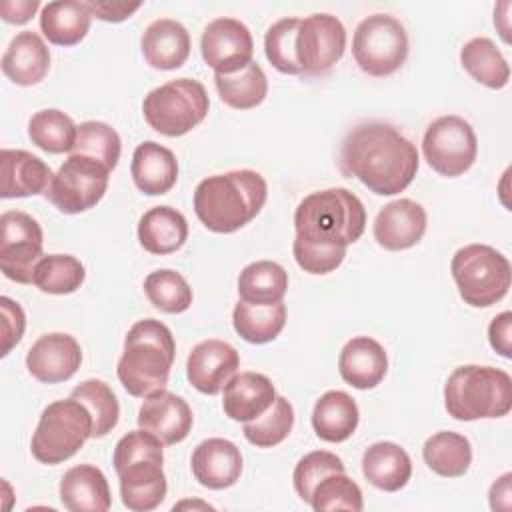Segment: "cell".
<instances>
[{
	"label": "cell",
	"instance_id": "obj_43",
	"mask_svg": "<svg viewBox=\"0 0 512 512\" xmlns=\"http://www.w3.org/2000/svg\"><path fill=\"white\" fill-rule=\"evenodd\" d=\"M310 506L316 512H328V510L360 512L364 508L362 490L350 476H346V472H332L316 484L310 498Z\"/></svg>",
	"mask_w": 512,
	"mask_h": 512
},
{
	"label": "cell",
	"instance_id": "obj_26",
	"mask_svg": "<svg viewBox=\"0 0 512 512\" xmlns=\"http://www.w3.org/2000/svg\"><path fill=\"white\" fill-rule=\"evenodd\" d=\"M130 174L140 192L146 196H162L178 180V162L172 150L166 146L146 140L136 146L132 154Z\"/></svg>",
	"mask_w": 512,
	"mask_h": 512
},
{
	"label": "cell",
	"instance_id": "obj_10",
	"mask_svg": "<svg viewBox=\"0 0 512 512\" xmlns=\"http://www.w3.org/2000/svg\"><path fill=\"white\" fill-rule=\"evenodd\" d=\"M110 170L94 158L70 154L54 174L46 200L62 214H80L94 208L108 190Z\"/></svg>",
	"mask_w": 512,
	"mask_h": 512
},
{
	"label": "cell",
	"instance_id": "obj_1",
	"mask_svg": "<svg viewBox=\"0 0 512 512\" xmlns=\"http://www.w3.org/2000/svg\"><path fill=\"white\" fill-rule=\"evenodd\" d=\"M418 150L394 126L364 122L354 126L340 146V168L378 196H394L410 186L418 172Z\"/></svg>",
	"mask_w": 512,
	"mask_h": 512
},
{
	"label": "cell",
	"instance_id": "obj_34",
	"mask_svg": "<svg viewBox=\"0 0 512 512\" xmlns=\"http://www.w3.org/2000/svg\"><path fill=\"white\" fill-rule=\"evenodd\" d=\"M460 62L464 70L480 84L492 90H500L510 80V66L498 46L486 38L476 36L468 40L460 50Z\"/></svg>",
	"mask_w": 512,
	"mask_h": 512
},
{
	"label": "cell",
	"instance_id": "obj_40",
	"mask_svg": "<svg viewBox=\"0 0 512 512\" xmlns=\"http://www.w3.org/2000/svg\"><path fill=\"white\" fill-rule=\"evenodd\" d=\"M144 292L150 304L166 314L186 312L192 304V288L176 270H154L144 278Z\"/></svg>",
	"mask_w": 512,
	"mask_h": 512
},
{
	"label": "cell",
	"instance_id": "obj_7",
	"mask_svg": "<svg viewBox=\"0 0 512 512\" xmlns=\"http://www.w3.org/2000/svg\"><path fill=\"white\" fill-rule=\"evenodd\" d=\"M210 100L202 82L176 78L144 96L142 112L152 130L176 138L196 128L208 114Z\"/></svg>",
	"mask_w": 512,
	"mask_h": 512
},
{
	"label": "cell",
	"instance_id": "obj_47",
	"mask_svg": "<svg viewBox=\"0 0 512 512\" xmlns=\"http://www.w3.org/2000/svg\"><path fill=\"white\" fill-rule=\"evenodd\" d=\"M292 252L296 264L308 274H328L336 270L346 256V248L342 246H318L298 238L292 242Z\"/></svg>",
	"mask_w": 512,
	"mask_h": 512
},
{
	"label": "cell",
	"instance_id": "obj_17",
	"mask_svg": "<svg viewBox=\"0 0 512 512\" xmlns=\"http://www.w3.org/2000/svg\"><path fill=\"white\" fill-rule=\"evenodd\" d=\"M192 422L194 416L188 402L168 390L146 396L138 410V426L166 446L182 442L190 434Z\"/></svg>",
	"mask_w": 512,
	"mask_h": 512
},
{
	"label": "cell",
	"instance_id": "obj_52",
	"mask_svg": "<svg viewBox=\"0 0 512 512\" xmlns=\"http://www.w3.org/2000/svg\"><path fill=\"white\" fill-rule=\"evenodd\" d=\"M510 480H512V474L506 472L490 486V508L492 510H510V496H512Z\"/></svg>",
	"mask_w": 512,
	"mask_h": 512
},
{
	"label": "cell",
	"instance_id": "obj_32",
	"mask_svg": "<svg viewBox=\"0 0 512 512\" xmlns=\"http://www.w3.org/2000/svg\"><path fill=\"white\" fill-rule=\"evenodd\" d=\"M288 290V272L272 260H256L242 268L238 276L240 300L256 306L282 302Z\"/></svg>",
	"mask_w": 512,
	"mask_h": 512
},
{
	"label": "cell",
	"instance_id": "obj_2",
	"mask_svg": "<svg viewBox=\"0 0 512 512\" xmlns=\"http://www.w3.org/2000/svg\"><path fill=\"white\" fill-rule=\"evenodd\" d=\"M268 196V184L256 170H230L204 178L194 190L198 220L216 234H232L254 220Z\"/></svg>",
	"mask_w": 512,
	"mask_h": 512
},
{
	"label": "cell",
	"instance_id": "obj_3",
	"mask_svg": "<svg viewBox=\"0 0 512 512\" xmlns=\"http://www.w3.org/2000/svg\"><path fill=\"white\" fill-rule=\"evenodd\" d=\"M174 358L176 344L170 328L160 320L144 318L128 330L116 374L130 396L146 398L166 388Z\"/></svg>",
	"mask_w": 512,
	"mask_h": 512
},
{
	"label": "cell",
	"instance_id": "obj_46",
	"mask_svg": "<svg viewBox=\"0 0 512 512\" xmlns=\"http://www.w3.org/2000/svg\"><path fill=\"white\" fill-rule=\"evenodd\" d=\"M162 446L164 444L154 434L142 428L132 430L124 434L114 448V456H112L114 470L118 472L130 462H138V460H164Z\"/></svg>",
	"mask_w": 512,
	"mask_h": 512
},
{
	"label": "cell",
	"instance_id": "obj_28",
	"mask_svg": "<svg viewBox=\"0 0 512 512\" xmlns=\"http://www.w3.org/2000/svg\"><path fill=\"white\" fill-rule=\"evenodd\" d=\"M138 240L150 254H172L188 240V222L172 206H154L138 222Z\"/></svg>",
	"mask_w": 512,
	"mask_h": 512
},
{
	"label": "cell",
	"instance_id": "obj_18",
	"mask_svg": "<svg viewBox=\"0 0 512 512\" xmlns=\"http://www.w3.org/2000/svg\"><path fill=\"white\" fill-rule=\"evenodd\" d=\"M426 232V210L410 200L398 198L380 208L374 218V238L386 250L416 246Z\"/></svg>",
	"mask_w": 512,
	"mask_h": 512
},
{
	"label": "cell",
	"instance_id": "obj_33",
	"mask_svg": "<svg viewBox=\"0 0 512 512\" xmlns=\"http://www.w3.org/2000/svg\"><path fill=\"white\" fill-rule=\"evenodd\" d=\"M426 466L444 478L464 476L472 464V446L464 434L436 432L422 446Z\"/></svg>",
	"mask_w": 512,
	"mask_h": 512
},
{
	"label": "cell",
	"instance_id": "obj_37",
	"mask_svg": "<svg viewBox=\"0 0 512 512\" xmlns=\"http://www.w3.org/2000/svg\"><path fill=\"white\" fill-rule=\"evenodd\" d=\"M78 126H74L72 118L56 108H46L32 114L28 122V136L32 144L50 154L72 152L76 142Z\"/></svg>",
	"mask_w": 512,
	"mask_h": 512
},
{
	"label": "cell",
	"instance_id": "obj_20",
	"mask_svg": "<svg viewBox=\"0 0 512 512\" xmlns=\"http://www.w3.org/2000/svg\"><path fill=\"white\" fill-rule=\"evenodd\" d=\"M54 174L50 166L26 150L4 148L0 152V196L26 198L44 194Z\"/></svg>",
	"mask_w": 512,
	"mask_h": 512
},
{
	"label": "cell",
	"instance_id": "obj_11",
	"mask_svg": "<svg viewBox=\"0 0 512 512\" xmlns=\"http://www.w3.org/2000/svg\"><path fill=\"white\" fill-rule=\"evenodd\" d=\"M422 152L428 166L446 178L462 176L478 154V138L470 122L448 114L436 118L424 132Z\"/></svg>",
	"mask_w": 512,
	"mask_h": 512
},
{
	"label": "cell",
	"instance_id": "obj_23",
	"mask_svg": "<svg viewBox=\"0 0 512 512\" xmlns=\"http://www.w3.org/2000/svg\"><path fill=\"white\" fill-rule=\"evenodd\" d=\"M162 462L164 460H138L116 472L122 504L128 510L148 512L162 504L168 490Z\"/></svg>",
	"mask_w": 512,
	"mask_h": 512
},
{
	"label": "cell",
	"instance_id": "obj_25",
	"mask_svg": "<svg viewBox=\"0 0 512 512\" xmlns=\"http://www.w3.org/2000/svg\"><path fill=\"white\" fill-rule=\"evenodd\" d=\"M48 70L50 50L40 34L32 30L18 32L2 56L4 76L18 86H34L46 78Z\"/></svg>",
	"mask_w": 512,
	"mask_h": 512
},
{
	"label": "cell",
	"instance_id": "obj_50",
	"mask_svg": "<svg viewBox=\"0 0 512 512\" xmlns=\"http://www.w3.org/2000/svg\"><path fill=\"white\" fill-rule=\"evenodd\" d=\"M86 4L92 16L104 22H124L142 6V2H108V0H88Z\"/></svg>",
	"mask_w": 512,
	"mask_h": 512
},
{
	"label": "cell",
	"instance_id": "obj_21",
	"mask_svg": "<svg viewBox=\"0 0 512 512\" xmlns=\"http://www.w3.org/2000/svg\"><path fill=\"white\" fill-rule=\"evenodd\" d=\"M338 372L352 388L370 390L378 386L388 372L384 346L370 336H356L348 340L338 356Z\"/></svg>",
	"mask_w": 512,
	"mask_h": 512
},
{
	"label": "cell",
	"instance_id": "obj_4",
	"mask_svg": "<svg viewBox=\"0 0 512 512\" xmlns=\"http://www.w3.org/2000/svg\"><path fill=\"white\" fill-rule=\"evenodd\" d=\"M366 228V208L346 188H326L308 194L294 212L296 238L318 246L354 244Z\"/></svg>",
	"mask_w": 512,
	"mask_h": 512
},
{
	"label": "cell",
	"instance_id": "obj_5",
	"mask_svg": "<svg viewBox=\"0 0 512 512\" xmlns=\"http://www.w3.org/2000/svg\"><path fill=\"white\" fill-rule=\"evenodd\" d=\"M444 406L454 420L462 422L502 418L512 408V378L492 366H458L446 380Z\"/></svg>",
	"mask_w": 512,
	"mask_h": 512
},
{
	"label": "cell",
	"instance_id": "obj_31",
	"mask_svg": "<svg viewBox=\"0 0 512 512\" xmlns=\"http://www.w3.org/2000/svg\"><path fill=\"white\" fill-rule=\"evenodd\" d=\"M92 12L80 0L48 2L40 12V30L50 44L76 46L90 30Z\"/></svg>",
	"mask_w": 512,
	"mask_h": 512
},
{
	"label": "cell",
	"instance_id": "obj_49",
	"mask_svg": "<svg viewBox=\"0 0 512 512\" xmlns=\"http://www.w3.org/2000/svg\"><path fill=\"white\" fill-rule=\"evenodd\" d=\"M490 346L504 358L512 356V314L506 310L498 314L488 326Z\"/></svg>",
	"mask_w": 512,
	"mask_h": 512
},
{
	"label": "cell",
	"instance_id": "obj_36",
	"mask_svg": "<svg viewBox=\"0 0 512 512\" xmlns=\"http://www.w3.org/2000/svg\"><path fill=\"white\" fill-rule=\"evenodd\" d=\"M234 330L250 344L272 342L286 324V304L256 306L244 300H238L232 312Z\"/></svg>",
	"mask_w": 512,
	"mask_h": 512
},
{
	"label": "cell",
	"instance_id": "obj_45",
	"mask_svg": "<svg viewBox=\"0 0 512 512\" xmlns=\"http://www.w3.org/2000/svg\"><path fill=\"white\" fill-rule=\"evenodd\" d=\"M332 472H346L344 462L336 454H332L328 450H314V452L304 454L298 460V464L294 468V474H292L296 494L304 502L310 504V498H312V492H314L316 484Z\"/></svg>",
	"mask_w": 512,
	"mask_h": 512
},
{
	"label": "cell",
	"instance_id": "obj_42",
	"mask_svg": "<svg viewBox=\"0 0 512 512\" xmlns=\"http://www.w3.org/2000/svg\"><path fill=\"white\" fill-rule=\"evenodd\" d=\"M120 150H122L120 136L110 124L88 120L78 126L76 142L70 154L94 158L112 172L120 160Z\"/></svg>",
	"mask_w": 512,
	"mask_h": 512
},
{
	"label": "cell",
	"instance_id": "obj_15",
	"mask_svg": "<svg viewBox=\"0 0 512 512\" xmlns=\"http://www.w3.org/2000/svg\"><path fill=\"white\" fill-rule=\"evenodd\" d=\"M82 364V350L74 336L50 332L40 336L26 354L28 372L42 384L70 380Z\"/></svg>",
	"mask_w": 512,
	"mask_h": 512
},
{
	"label": "cell",
	"instance_id": "obj_51",
	"mask_svg": "<svg viewBox=\"0 0 512 512\" xmlns=\"http://www.w3.org/2000/svg\"><path fill=\"white\" fill-rule=\"evenodd\" d=\"M38 8V0H6L0 4V14L2 20L8 24H26Z\"/></svg>",
	"mask_w": 512,
	"mask_h": 512
},
{
	"label": "cell",
	"instance_id": "obj_19",
	"mask_svg": "<svg viewBox=\"0 0 512 512\" xmlns=\"http://www.w3.org/2000/svg\"><path fill=\"white\" fill-rule=\"evenodd\" d=\"M192 474L210 490H224L238 482L242 474L240 448L226 438L202 440L192 452Z\"/></svg>",
	"mask_w": 512,
	"mask_h": 512
},
{
	"label": "cell",
	"instance_id": "obj_27",
	"mask_svg": "<svg viewBox=\"0 0 512 512\" xmlns=\"http://www.w3.org/2000/svg\"><path fill=\"white\" fill-rule=\"evenodd\" d=\"M60 500L70 512H106L112 506L108 480L92 464H78L64 472Z\"/></svg>",
	"mask_w": 512,
	"mask_h": 512
},
{
	"label": "cell",
	"instance_id": "obj_29",
	"mask_svg": "<svg viewBox=\"0 0 512 512\" xmlns=\"http://www.w3.org/2000/svg\"><path fill=\"white\" fill-rule=\"evenodd\" d=\"M360 412L354 398L342 390L324 392L312 410V428L324 442H344L358 428Z\"/></svg>",
	"mask_w": 512,
	"mask_h": 512
},
{
	"label": "cell",
	"instance_id": "obj_8",
	"mask_svg": "<svg viewBox=\"0 0 512 512\" xmlns=\"http://www.w3.org/2000/svg\"><path fill=\"white\" fill-rule=\"evenodd\" d=\"M92 438V416L84 404L74 398L48 404L32 434V456L42 464H60L70 460L84 442Z\"/></svg>",
	"mask_w": 512,
	"mask_h": 512
},
{
	"label": "cell",
	"instance_id": "obj_14",
	"mask_svg": "<svg viewBox=\"0 0 512 512\" xmlns=\"http://www.w3.org/2000/svg\"><path fill=\"white\" fill-rule=\"evenodd\" d=\"M200 52L216 74H234L252 62L254 40L244 22L222 16L204 28Z\"/></svg>",
	"mask_w": 512,
	"mask_h": 512
},
{
	"label": "cell",
	"instance_id": "obj_12",
	"mask_svg": "<svg viewBox=\"0 0 512 512\" xmlns=\"http://www.w3.org/2000/svg\"><path fill=\"white\" fill-rule=\"evenodd\" d=\"M44 234L36 218L20 210L0 216V270L18 284L34 282V268L40 262Z\"/></svg>",
	"mask_w": 512,
	"mask_h": 512
},
{
	"label": "cell",
	"instance_id": "obj_41",
	"mask_svg": "<svg viewBox=\"0 0 512 512\" xmlns=\"http://www.w3.org/2000/svg\"><path fill=\"white\" fill-rule=\"evenodd\" d=\"M294 426V408L284 396H276L274 404L258 418L244 422V436L258 448L278 446L288 438Z\"/></svg>",
	"mask_w": 512,
	"mask_h": 512
},
{
	"label": "cell",
	"instance_id": "obj_6",
	"mask_svg": "<svg viewBox=\"0 0 512 512\" xmlns=\"http://www.w3.org/2000/svg\"><path fill=\"white\" fill-rule=\"evenodd\" d=\"M450 272L460 298L474 308H486L500 302L508 294L512 282L508 258L486 244H468L456 250L450 262Z\"/></svg>",
	"mask_w": 512,
	"mask_h": 512
},
{
	"label": "cell",
	"instance_id": "obj_38",
	"mask_svg": "<svg viewBox=\"0 0 512 512\" xmlns=\"http://www.w3.org/2000/svg\"><path fill=\"white\" fill-rule=\"evenodd\" d=\"M70 398L86 406L92 416V438H102L112 432L120 418V406L112 388L98 378L84 380L72 388Z\"/></svg>",
	"mask_w": 512,
	"mask_h": 512
},
{
	"label": "cell",
	"instance_id": "obj_9",
	"mask_svg": "<svg viewBox=\"0 0 512 512\" xmlns=\"http://www.w3.org/2000/svg\"><path fill=\"white\" fill-rule=\"evenodd\" d=\"M352 56L358 68L370 76L394 74L408 56L406 28L390 14L364 18L354 30Z\"/></svg>",
	"mask_w": 512,
	"mask_h": 512
},
{
	"label": "cell",
	"instance_id": "obj_30",
	"mask_svg": "<svg viewBox=\"0 0 512 512\" xmlns=\"http://www.w3.org/2000/svg\"><path fill=\"white\" fill-rule=\"evenodd\" d=\"M362 474L378 490L398 492L412 476V460L402 446L376 442L362 454Z\"/></svg>",
	"mask_w": 512,
	"mask_h": 512
},
{
	"label": "cell",
	"instance_id": "obj_22",
	"mask_svg": "<svg viewBox=\"0 0 512 512\" xmlns=\"http://www.w3.org/2000/svg\"><path fill=\"white\" fill-rule=\"evenodd\" d=\"M276 400L272 380L260 372L234 374L224 386L222 406L230 420L250 422L262 416Z\"/></svg>",
	"mask_w": 512,
	"mask_h": 512
},
{
	"label": "cell",
	"instance_id": "obj_16",
	"mask_svg": "<svg viewBox=\"0 0 512 512\" xmlns=\"http://www.w3.org/2000/svg\"><path fill=\"white\" fill-rule=\"evenodd\" d=\"M240 356L224 340H204L192 348L186 360L188 382L202 394H218L238 372Z\"/></svg>",
	"mask_w": 512,
	"mask_h": 512
},
{
	"label": "cell",
	"instance_id": "obj_48",
	"mask_svg": "<svg viewBox=\"0 0 512 512\" xmlns=\"http://www.w3.org/2000/svg\"><path fill=\"white\" fill-rule=\"evenodd\" d=\"M2 312V356H8L10 350L22 340L26 328V316L18 302L8 296L0 298Z\"/></svg>",
	"mask_w": 512,
	"mask_h": 512
},
{
	"label": "cell",
	"instance_id": "obj_24",
	"mask_svg": "<svg viewBox=\"0 0 512 512\" xmlns=\"http://www.w3.org/2000/svg\"><path fill=\"white\" fill-rule=\"evenodd\" d=\"M140 48L152 68L176 70L190 56V34L178 20L158 18L142 32Z\"/></svg>",
	"mask_w": 512,
	"mask_h": 512
},
{
	"label": "cell",
	"instance_id": "obj_39",
	"mask_svg": "<svg viewBox=\"0 0 512 512\" xmlns=\"http://www.w3.org/2000/svg\"><path fill=\"white\" fill-rule=\"evenodd\" d=\"M86 278L84 264L70 254L42 256L34 268V286L46 294H72Z\"/></svg>",
	"mask_w": 512,
	"mask_h": 512
},
{
	"label": "cell",
	"instance_id": "obj_44",
	"mask_svg": "<svg viewBox=\"0 0 512 512\" xmlns=\"http://www.w3.org/2000/svg\"><path fill=\"white\" fill-rule=\"evenodd\" d=\"M300 18H280L274 22L264 36V52L268 62L282 74L298 76L300 66L296 60V32Z\"/></svg>",
	"mask_w": 512,
	"mask_h": 512
},
{
	"label": "cell",
	"instance_id": "obj_13",
	"mask_svg": "<svg viewBox=\"0 0 512 512\" xmlns=\"http://www.w3.org/2000/svg\"><path fill=\"white\" fill-rule=\"evenodd\" d=\"M346 30L332 14H310L296 32V60L304 76L326 74L344 54Z\"/></svg>",
	"mask_w": 512,
	"mask_h": 512
},
{
	"label": "cell",
	"instance_id": "obj_35",
	"mask_svg": "<svg viewBox=\"0 0 512 512\" xmlns=\"http://www.w3.org/2000/svg\"><path fill=\"white\" fill-rule=\"evenodd\" d=\"M214 84L220 100L236 110L256 108L268 94V78L254 60L234 74H214Z\"/></svg>",
	"mask_w": 512,
	"mask_h": 512
}]
</instances>
